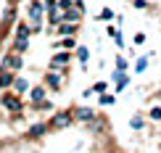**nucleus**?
Here are the masks:
<instances>
[{"mask_svg": "<svg viewBox=\"0 0 161 153\" xmlns=\"http://www.w3.org/2000/svg\"><path fill=\"white\" fill-rule=\"evenodd\" d=\"M74 116L79 119V122H92V119H95V111H92V108H85V106H79V108H74Z\"/></svg>", "mask_w": 161, "mask_h": 153, "instance_id": "obj_1", "label": "nucleus"}, {"mask_svg": "<svg viewBox=\"0 0 161 153\" xmlns=\"http://www.w3.org/2000/svg\"><path fill=\"white\" fill-rule=\"evenodd\" d=\"M3 108H8V111H21V101H19V98H13V95H5L3 98Z\"/></svg>", "mask_w": 161, "mask_h": 153, "instance_id": "obj_2", "label": "nucleus"}, {"mask_svg": "<svg viewBox=\"0 0 161 153\" xmlns=\"http://www.w3.org/2000/svg\"><path fill=\"white\" fill-rule=\"evenodd\" d=\"M53 127H66V124H71V114L69 111H61V114H56V119H53Z\"/></svg>", "mask_w": 161, "mask_h": 153, "instance_id": "obj_3", "label": "nucleus"}, {"mask_svg": "<svg viewBox=\"0 0 161 153\" xmlns=\"http://www.w3.org/2000/svg\"><path fill=\"white\" fill-rule=\"evenodd\" d=\"M3 69H21V58L19 56H5L3 58Z\"/></svg>", "mask_w": 161, "mask_h": 153, "instance_id": "obj_4", "label": "nucleus"}, {"mask_svg": "<svg viewBox=\"0 0 161 153\" xmlns=\"http://www.w3.org/2000/svg\"><path fill=\"white\" fill-rule=\"evenodd\" d=\"M45 132H48V124H35V127H29V129H26V137H32V140H35V137L45 135Z\"/></svg>", "mask_w": 161, "mask_h": 153, "instance_id": "obj_5", "label": "nucleus"}, {"mask_svg": "<svg viewBox=\"0 0 161 153\" xmlns=\"http://www.w3.org/2000/svg\"><path fill=\"white\" fill-rule=\"evenodd\" d=\"M40 16H42V5H40V0H35L32 8H29V19L32 21H40Z\"/></svg>", "mask_w": 161, "mask_h": 153, "instance_id": "obj_6", "label": "nucleus"}, {"mask_svg": "<svg viewBox=\"0 0 161 153\" xmlns=\"http://www.w3.org/2000/svg\"><path fill=\"white\" fill-rule=\"evenodd\" d=\"M74 32H77V24L74 21H66V24H61V26H58V35H64V37H69V35H74Z\"/></svg>", "mask_w": 161, "mask_h": 153, "instance_id": "obj_7", "label": "nucleus"}, {"mask_svg": "<svg viewBox=\"0 0 161 153\" xmlns=\"http://www.w3.org/2000/svg\"><path fill=\"white\" fill-rule=\"evenodd\" d=\"M16 79H13V74L8 69H3V74H0V87H8V85H13Z\"/></svg>", "mask_w": 161, "mask_h": 153, "instance_id": "obj_8", "label": "nucleus"}, {"mask_svg": "<svg viewBox=\"0 0 161 153\" xmlns=\"http://www.w3.org/2000/svg\"><path fill=\"white\" fill-rule=\"evenodd\" d=\"M79 16H82V11H74V8H69V11H66L64 13V21H79Z\"/></svg>", "mask_w": 161, "mask_h": 153, "instance_id": "obj_9", "label": "nucleus"}, {"mask_svg": "<svg viewBox=\"0 0 161 153\" xmlns=\"http://www.w3.org/2000/svg\"><path fill=\"white\" fill-rule=\"evenodd\" d=\"M69 58H71V53H61V56H56V58H53V66H61V63H69Z\"/></svg>", "mask_w": 161, "mask_h": 153, "instance_id": "obj_10", "label": "nucleus"}, {"mask_svg": "<svg viewBox=\"0 0 161 153\" xmlns=\"http://www.w3.org/2000/svg\"><path fill=\"white\" fill-rule=\"evenodd\" d=\"M13 87H16V92H26V87H29V85H26V79H24V77H19L16 82H13Z\"/></svg>", "mask_w": 161, "mask_h": 153, "instance_id": "obj_11", "label": "nucleus"}, {"mask_svg": "<svg viewBox=\"0 0 161 153\" xmlns=\"http://www.w3.org/2000/svg\"><path fill=\"white\" fill-rule=\"evenodd\" d=\"M29 98H32L35 103H40V101L45 98V90H42V87H35V90H32V95H29Z\"/></svg>", "mask_w": 161, "mask_h": 153, "instance_id": "obj_12", "label": "nucleus"}, {"mask_svg": "<svg viewBox=\"0 0 161 153\" xmlns=\"http://www.w3.org/2000/svg\"><path fill=\"white\" fill-rule=\"evenodd\" d=\"M45 82H48L50 87H58V85H61V79H58L56 74H48V79H45Z\"/></svg>", "mask_w": 161, "mask_h": 153, "instance_id": "obj_13", "label": "nucleus"}, {"mask_svg": "<svg viewBox=\"0 0 161 153\" xmlns=\"http://www.w3.org/2000/svg\"><path fill=\"white\" fill-rule=\"evenodd\" d=\"M151 119H153V122H161V108H158V106L151 108Z\"/></svg>", "mask_w": 161, "mask_h": 153, "instance_id": "obj_14", "label": "nucleus"}, {"mask_svg": "<svg viewBox=\"0 0 161 153\" xmlns=\"http://www.w3.org/2000/svg\"><path fill=\"white\" fill-rule=\"evenodd\" d=\"M87 53H90V50H87V48H77V56H79V61H87Z\"/></svg>", "mask_w": 161, "mask_h": 153, "instance_id": "obj_15", "label": "nucleus"}, {"mask_svg": "<svg viewBox=\"0 0 161 153\" xmlns=\"http://www.w3.org/2000/svg\"><path fill=\"white\" fill-rule=\"evenodd\" d=\"M100 19H103V21H108V19H114V11H111V8H103V13H100Z\"/></svg>", "mask_w": 161, "mask_h": 153, "instance_id": "obj_16", "label": "nucleus"}, {"mask_svg": "<svg viewBox=\"0 0 161 153\" xmlns=\"http://www.w3.org/2000/svg\"><path fill=\"white\" fill-rule=\"evenodd\" d=\"M145 66H148V58H140V61H137V66H135V71H143Z\"/></svg>", "mask_w": 161, "mask_h": 153, "instance_id": "obj_17", "label": "nucleus"}, {"mask_svg": "<svg viewBox=\"0 0 161 153\" xmlns=\"http://www.w3.org/2000/svg\"><path fill=\"white\" fill-rule=\"evenodd\" d=\"M64 48H74V37H71V35L64 37Z\"/></svg>", "mask_w": 161, "mask_h": 153, "instance_id": "obj_18", "label": "nucleus"}, {"mask_svg": "<svg viewBox=\"0 0 161 153\" xmlns=\"http://www.w3.org/2000/svg\"><path fill=\"white\" fill-rule=\"evenodd\" d=\"M114 101H116L114 95H103V98H100V103H103V106H108V103H114Z\"/></svg>", "mask_w": 161, "mask_h": 153, "instance_id": "obj_19", "label": "nucleus"}, {"mask_svg": "<svg viewBox=\"0 0 161 153\" xmlns=\"http://www.w3.org/2000/svg\"><path fill=\"white\" fill-rule=\"evenodd\" d=\"M92 92H106V82H98L95 87H92Z\"/></svg>", "mask_w": 161, "mask_h": 153, "instance_id": "obj_20", "label": "nucleus"}, {"mask_svg": "<svg viewBox=\"0 0 161 153\" xmlns=\"http://www.w3.org/2000/svg\"><path fill=\"white\" fill-rule=\"evenodd\" d=\"M58 8H64V11H69V8H71V0H61V3H58Z\"/></svg>", "mask_w": 161, "mask_h": 153, "instance_id": "obj_21", "label": "nucleus"}, {"mask_svg": "<svg viewBox=\"0 0 161 153\" xmlns=\"http://www.w3.org/2000/svg\"><path fill=\"white\" fill-rule=\"evenodd\" d=\"M135 8H148V3L145 0H135Z\"/></svg>", "mask_w": 161, "mask_h": 153, "instance_id": "obj_22", "label": "nucleus"}, {"mask_svg": "<svg viewBox=\"0 0 161 153\" xmlns=\"http://www.w3.org/2000/svg\"><path fill=\"white\" fill-rule=\"evenodd\" d=\"M106 153H116V150H106Z\"/></svg>", "mask_w": 161, "mask_h": 153, "instance_id": "obj_23", "label": "nucleus"}]
</instances>
